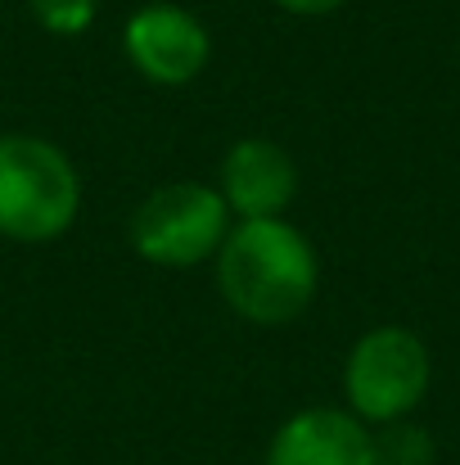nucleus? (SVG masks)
Segmentation results:
<instances>
[{"instance_id": "f257e3e1", "label": "nucleus", "mask_w": 460, "mask_h": 465, "mask_svg": "<svg viewBox=\"0 0 460 465\" xmlns=\"http://www.w3.org/2000/svg\"><path fill=\"white\" fill-rule=\"evenodd\" d=\"M217 290L226 308L253 325H289L320 290V258L285 217L230 222L217 249Z\"/></svg>"}, {"instance_id": "f03ea898", "label": "nucleus", "mask_w": 460, "mask_h": 465, "mask_svg": "<svg viewBox=\"0 0 460 465\" xmlns=\"http://www.w3.org/2000/svg\"><path fill=\"white\" fill-rule=\"evenodd\" d=\"M82 213V176L45 136H0V235L14 244L59 240Z\"/></svg>"}, {"instance_id": "7ed1b4c3", "label": "nucleus", "mask_w": 460, "mask_h": 465, "mask_svg": "<svg viewBox=\"0 0 460 465\" xmlns=\"http://www.w3.org/2000/svg\"><path fill=\"white\" fill-rule=\"evenodd\" d=\"M434 384L429 343L406 325H375L366 330L343 361V402L361 425H393L411 420Z\"/></svg>"}, {"instance_id": "20e7f679", "label": "nucleus", "mask_w": 460, "mask_h": 465, "mask_svg": "<svg viewBox=\"0 0 460 465\" xmlns=\"http://www.w3.org/2000/svg\"><path fill=\"white\" fill-rule=\"evenodd\" d=\"M127 235H132L136 258L167 267V272H185V267L217 258L221 240L230 235V208L217 194V185L167 181L141 199Z\"/></svg>"}, {"instance_id": "39448f33", "label": "nucleus", "mask_w": 460, "mask_h": 465, "mask_svg": "<svg viewBox=\"0 0 460 465\" xmlns=\"http://www.w3.org/2000/svg\"><path fill=\"white\" fill-rule=\"evenodd\" d=\"M122 50L127 64L153 86H190L212 59V36L199 14L153 0L122 23Z\"/></svg>"}, {"instance_id": "423d86ee", "label": "nucleus", "mask_w": 460, "mask_h": 465, "mask_svg": "<svg viewBox=\"0 0 460 465\" xmlns=\"http://www.w3.org/2000/svg\"><path fill=\"white\" fill-rule=\"evenodd\" d=\"M217 194L226 199L230 217H285V208L299 194V167L285 145L267 136L235 141L217 167Z\"/></svg>"}, {"instance_id": "0eeeda50", "label": "nucleus", "mask_w": 460, "mask_h": 465, "mask_svg": "<svg viewBox=\"0 0 460 465\" xmlns=\"http://www.w3.org/2000/svg\"><path fill=\"white\" fill-rule=\"evenodd\" d=\"M267 465H375V430L347 407H303L271 434Z\"/></svg>"}, {"instance_id": "6e6552de", "label": "nucleus", "mask_w": 460, "mask_h": 465, "mask_svg": "<svg viewBox=\"0 0 460 465\" xmlns=\"http://www.w3.org/2000/svg\"><path fill=\"white\" fill-rule=\"evenodd\" d=\"M434 434L416 420H393L375 430V465H434Z\"/></svg>"}, {"instance_id": "1a4fd4ad", "label": "nucleus", "mask_w": 460, "mask_h": 465, "mask_svg": "<svg viewBox=\"0 0 460 465\" xmlns=\"http://www.w3.org/2000/svg\"><path fill=\"white\" fill-rule=\"evenodd\" d=\"M27 9L50 36H82L91 32L100 0H27Z\"/></svg>"}, {"instance_id": "9d476101", "label": "nucleus", "mask_w": 460, "mask_h": 465, "mask_svg": "<svg viewBox=\"0 0 460 465\" xmlns=\"http://www.w3.org/2000/svg\"><path fill=\"white\" fill-rule=\"evenodd\" d=\"M271 5H280L285 14H299V18H320V14H334L343 0H271Z\"/></svg>"}, {"instance_id": "9b49d317", "label": "nucleus", "mask_w": 460, "mask_h": 465, "mask_svg": "<svg viewBox=\"0 0 460 465\" xmlns=\"http://www.w3.org/2000/svg\"><path fill=\"white\" fill-rule=\"evenodd\" d=\"M456 59H460V54H456Z\"/></svg>"}]
</instances>
